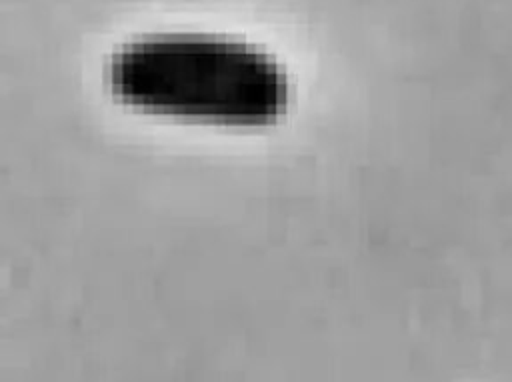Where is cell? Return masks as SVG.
I'll return each instance as SVG.
<instances>
[{
  "mask_svg": "<svg viewBox=\"0 0 512 382\" xmlns=\"http://www.w3.org/2000/svg\"><path fill=\"white\" fill-rule=\"evenodd\" d=\"M106 84L126 106L218 126L276 122L290 98L288 76L264 50L210 34H158L116 50Z\"/></svg>",
  "mask_w": 512,
  "mask_h": 382,
  "instance_id": "obj_1",
  "label": "cell"
}]
</instances>
